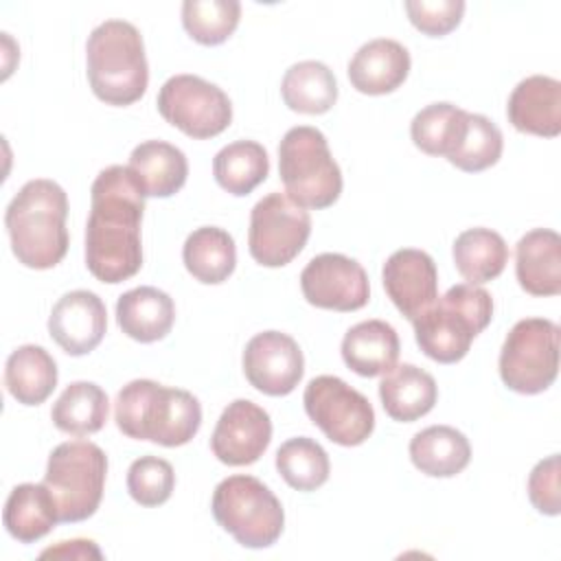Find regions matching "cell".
<instances>
[{
    "label": "cell",
    "instance_id": "1",
    "mask_svg": "<svg viewBox=\"0 0 561 561\" xmlns=\"http://www.w3.org/2000/svg\"><path fill=\"white\" fill-rule=\"evenodd\" d=\"M85 265L101 283H123L142 265L140 221L145 191L129 167L103 169L90 188Z\"/></svg>",
    "mask_w": 561,
    "mask_h": 561
},
{
    "label": "cell",
    "instance_id": "2",
    "mask_svg": "<svg viewBox=\"0 0 561 561\" xmlns=\"http://www.w3.org/2000/svg\"><path fill=\"white\" fill-rule=\"evenodd\" d=\"M68 197L53 180H31L9 202L4 226L15 259L31 270H50L68 252Z\"/></svg>",
    "mask_w": 561,
    "mask_h": 561
},
{
    "label": "cell",
    "instance_id": "3",
    "mask_svg": "<svg viewBox=\"0 0 561 561\" xmlns=\"http://www.w3.org/2000/svg\"><path fill=\"white\" fill-rule=\"evenodd\" d=\"M114 421L129 438L180 447L197 434L202 405L188 390L167 388L151 379H134L116 394Z\"/></svg>",
    "mask_w": 561,
    "mask_h": 561
},
{
    "label": "cell",
    "instance_id": "4",
    "mask_svg": "<svg viewBox=\"0 0 561 561\" xmlns=\"http://www.w3.org/2000/svg\"><path fill=\"white\" fill-rule=\"evenodd\" d=\"M88 81L107 105L136 103L149 83V66L140 31L125 20H105L85 44Z\"/></svg>",
    "mask_w": 561,
    "mask_h": 561
},
{
    "label": "cell",
    "instance_id": "5",
    "mask_svg": "<svg viewBox=\"0 0 561 561\" xmlns=\"http://www.w3.org/2000/svg\"><path fill=\"white\" fill-rule=\"evenodd\" d=\"M493 318L491 294L473 283H460L438 296L419 318L412 320L421 351L440 364H456L478 333Z\"/></svg>",
    "mask_w": 561,
    "mask_h": 561
},
{
    "label": "cell",
    "instance_id": "6",
    "mask_svg": "<svg viewBox=\"0 0 561 561\" xmlns=\"http://www.w3.org/2000/svg\"><path fill=\"white\" fill-rule=\"evenodd\" d=\"M278 173L285 193L305 208H327L342 193V171L324 134L309 125L291 127L278 145Z\"/></svg>",
    "mask_w": 561,
    "mask_h": 561
},
{
    "label": "cell",
    "instance_id": "7",
    "mask_svg": "<svg viewBox=\"0 0 561 561\" xmlns=\"http://www.w3.org/2000/svg\"><path fill=\"white\" fill-rule=\"evenodd\" d=\"M210 508L217 524L245 548H267L283 533V504L254 476L221 480L215 486Z\"/></svg>",
    "mask_w": 561,
    "mask_h": 561
},
{
    "label": "cell",
    "instance_id": "8",
    "mask_svg": "<svg viewBox=\"0 0 561 561\" xmlns=\"http://www.w3.org/2000/svg\"><path fill=\"white\" fill-rule=\"evenodd\" d=\"M105 473L107 456L90 440H68L50 451L44 484L57 502L59 522H83L96 513Z\"/></svg>",
    "mask_w": 561,
    "mask_h": 561
},
{
    "label": "cell",
    "instance_id": "9",
    "mask_svg": "<svg viewBox=\"0 0 561 561\" xmlns=\"http://www.w3.org/2000/svg\"><path fill=\"white\" fill-rule=\"evenodd\" d=\"M561 331L552 320L524 318L506 335L500 351V377L519 394L548 390L559 373Z\"/></svg>",
    "mask_w": 561,
    "mask_h": 561
},
{
    "label": "cell",
    "instance_id": "10",
    "mask_svg": "<svg viewBox=\"0 0 561 561\" xmlns=\"http://www.w3.org/2000/svg\"><path fill=\"white\" fill-rule=\"evenodd\" d=\"M311 234V217L287 193H270L250 213L248 250L265 267L291 263Z\"/></svg>",
    "mask_w": 561,
    "mask_h": 561
},
{
    "label": "cell",
    "instance_id": "11",
    "mask_svg": "<svg viewBox=\"0 0 561 561\" xmlns=\"http://www.w3.org/2000/svg\"><path fill=\"white\" fill-rule=\"evenodd\" d=\"M302 403L307 416L337 445H362L375 430L370 401L335 375L313 377L305 388Z\"/></svg>",
    "mask_w": 561,
    "mask_h": 561
},
{
    "label": "cell",
    "instance_id": "12",
    "mask_svg": "<svg viewBox=\"0 0 561 561\" xmlns=\"http://www.w3.org/2000/svg\"><path fill=\"white\" fill-rule=\"evenodd\" d=\"M158 112L191 138H213L232 121V103L215 83L197 75H175L158 92Z\"/></svg>",
    "mask_w": 561,
    "mask_h": 561
},
{
    "label": "cell",
    "instance_id": "13",
    "mask_svg": "<svg viewBox=\"0 0 561 561\" xmlns=\"http://www.w3.org/2000/svg\"><path fill=\"white\" fill-rule=\"evenodd\" d=\"M300 289L309 305L333 311H357L370 298L364 267L337 252L313 256L300 274Z\"/></svg>",
    "mask_w": 561,
    "mask_h": 561
},
{
    "label": "cell",
    "instance_id": "14",
    "mask_svg": "<svg viewBox=\"0 0 561 561\" xmlns=\"http://www.w3.org/2000/svg\"><path fill=\"white\" fill-rule=\"evenodd\" d=\"M245 379L263 394L285 397L302 379L305 357L298 342L280 331L256 333L243 351Z\"/></svg>",
    "mask_w": 561,
    "mask_h": 561
},
{
    "label": "cell",
    "instance_id": "15",
    "mask_svg": "<svg viewBox=\"0 0 561 561\" xmlns=\"http://www.w3.org/2000/svg\"><path fill=\"white\" fill-rule=\"evenodd\" d=\"M272 440L270 414L250 399H237L221 412L210 436L219 462L243 467L256 462Z\"/></svg>",
    "mask_w": 561,
    "mask_h": 561
},
{
    "label": "cell",
    "instance_id": "16",
    "mask_svg": "<svg viewBox=\"0 0 561 561\" xmlns=\"http://www.w3.org/2000/svg\"><path fill=\"white\" fill-rule=\"evenodd\" d=\"M383 287L394 307L412 322L438 298L434 259L416 248H401L383 263Z\"/></svg>",
    "mask_w": 561,
    "mask_h": 561
},
{
    "label": "cell",
    "instance_id": "17",
    "mask_svg": "<svg viewBox=\"0 0 561 561\" xmlns=\"http://www.w3.org/2000/svg\"><path fill=\"white\" fill-rule=\"evenodd\" d=\"M107 329V311L103 300L88 289L64 294L50 316L48 333L68 355H88L94 351Z\"/></svg>",
    "mask_w": 561,
    "mask_h": 561
},
{
    "label": "cell",
    "instance_id": "18",
    "mask_svg": "<svg viewBox=\"0 0 561 561\" xmlns=\"http://www.w3.org/2000/svg\"><path fill=\"white\" fill-rule=\"evenodd\" d=\"M508 123L522 131L543 138L561 134V83L546 75L522 79L506 105Z\"/></svg>",
    "mask_w": 561,
    "mask_h": 561
},
{
    "label": "cell",
    "instance_id": "19",
    "mask_svg": "<svg viewBox=\"0 0 561 561\" xmlns=\"http://www.w3.org/2000/svg\"><path fill=\"white\" fill-rule=\"evenodd\" d=\"M410 72V53L403 44L388 37H377L359 46L348 61L351 85L362 94L394 92Z\"/></svg>",
    "mask_w": 561,
    "mask_h": 561
},
{
    "label": "cell",
    "instance_id": "20",
    "mask_svg": "<svg viewBox=\"0 0 561 561\" xmlns=\"http://www.w3.org/2000/svg\"><path fill=\"white\" fill-rule=\"evenodd\" d=\"M515 274L524 291L557 296L561 291V237L548 228L526 232L515 248Z\"/></svg>",
    "mask_w": 561,
    "mask_h": 561
},
{
    "label": "cell",
    "instance_id": "21",
    "mask_svg": "<svg viewBox=\"0 0 561 561\" xmlns=\"http://www.w3.org/2000/svg\"><path fill=\"white\" fill-rule=\"evenodd\" d=\"M399 348V335L392 324L383 320H364L346 331L342 340V359L353 373L377 377L397 366Z\"/></svg>",
    "mask_w": 561,
    "mask_h": 561
},
{
    "label": "cell",
    "instance_id": "22",
    "mask_svg": "<svg viewBox=\"0 0 561 561\" xmlns=\"http://www.w3.org/2000/svg\"><path fill=\"white\" fill-rule=\"evenodd\" d=\"M116 320L123 333L136 342L149 344L167 337L175 320L173 298L158 287H136L116 302Z\"/></svg>",
    "mask_w": 561,
    "mask_h": 561
},
{
    "label": "cell",
    "instance_id": "23",
    "mask_svg": "<svg viewBox=\"0 0 561 561\" xmlns=\"http://www.w3.org/2000/svg\"><path fill=\"white\" fill-rule=\"evenodd\" d=\"M379 399L390 419L412 423L434 408L438 386L427 370L414 364H401L383 375Z\"/></svg>",
    "mask_w": 561,
    "mask_h": 561
},
{
    "label": "cell",
    "instance_id": "24",
    "mask_svg": "<svg viewBox=\"0 0 561 561\" xmlns=\"http://www.w3.org/2000/svg\"><path fill=\"white\" fill-rule=\"evenodd\" d=\"M127 167L138 178L145 197H171L188 175L184 151L164 140H145L134 147Z\"/></svg>",
    "mask_w": 561,
    "mask_h": 561
},
{
    "label": "cell",
    "instance_id": "25",
    "mask_svg": "<svg viewBox=\"0 0 561 561\" xmlns=\"http://www.w3.org/2000/svg\"><path fill=\"white\" fill-rule=\"evenodd\" d=\"M2 522L7 533L22 543H33L46 537L59 522L57 502L50 489L44 482L18 484L7 497Z\"/></svg>",
    "mask_w": 561,
    "mask_h": 561
},
{
    "label": "cell",
    "instance_id": "26",
    "mask_svg": "<svg viewBox=\"0 0 561 561\" xmlns=\"http://www.w3.org/2000/svg\"><path fill=\"white\" fill-rule=\"evenodd\" d=\"M414 467L432 478H451L471 460V445L462 432L449 425H430L410 440Z\"/></svg>",
    "mask_w": 561,
    "mask_h": 561
},
{
    "label": "cell",
    "instance_id": "27",
    "mask_svg": "<svg viewBox=\"0 0 561 561\" xmlns=\"http://www.w3.org/2000/svg\"><path fill=\"white\" fill-rule=\"evenodd\" d=\"M4 383L18 403L39 405L57 386V364L44 346H18L7 359Z\"/></svg>",
    "mask_w": 561,
    "mask_h": 561
},
{
    "label": "cell",
    "instance_id": "28",
    "mask_svg": "<svg viewBox=\"0 0 561 561\" xmlns=\"http://www.w3.org/2000/svg\"><path fill=\"white\" fill-rule=\"evenodd\" d=\"M182 261L195 280L204 285H219L234 272V239L224 228L202 226L186 237Z\"/></svg>",
    "mask_w": 561,
    "mask_h": 561
},
{
    "label": "cell",
    "instance_id": "29",
    "mask_svg": "<svg viewBox=\"0 0 561 561\" xmlns=\"http://www.w3.org/2000/svg\"><path fill=\"white\" fill-rule=\"evenodd\" d=\"M280 94L289 110L300 114H324L337 101V81L322 61H298L285 70Z\"/></svg>",
    "mask_w": 561,
    "mask_h": 561
},
{
    "label": "cell",
    "instance_id": "30",
    "mask_svg": "<svg viewBox=\"0 0 561 561\" xmlns=\"http://www.w3.org/2000/svg\"><path fill=\"white\" fill-rule=\"evenodd\" d=\"M451 254L460 276L473 285L497 278L508 263V245L502 234L491 228H469L460 232Z\"/></svg>",
    "mask_w": 561,
    "mask_h": 561
},
{
    "label": "cell",
    "instance_id": "31",
    "mask_svg": "<svg viewBox=\"0 0 561 561\" xmlns=\"http://www.w3.org/2000/svg\"><path fill=\"white\" fill-rule=\"evenodd\" d=\"M110 401L101 386L92 381L70 383L50 410L57 430L72 436H88L99 432L107 421Z\"/></svg>",
    "mask_w": 561,
    "mask_h": 561
},
{
    "label": "cell",
    "instance_id": "32",
    "mask_svg": "<svg viewBox=\"0 0 561 561\" xmlns=\"http://www.w3.org/2000/svg\"><path fill=\"white\" fill-rule=\"evenodd\" d=\"M217 184L230 195L252 193L270 173V158L263 145L254 140H237L217 151L213 160Z\"/></svg>",
    "mask_w": 561,
    "mask_h": 561
},
{
    "label": "cell",
    "instance_id": "33",
    "mask_svg": "<svg viewBox=\"0 0 561 561\" xmlns=\"http://www.w3.org/2000/svg\"><path fill=\"white\" fill-rule=\"evenodd\" d=\"M276 469L291 489L316 491L329 480L331 462L320 443L309 436H296L278 447Z\"/></svg>",
    "mask_w": 561,
    "mask_h": 561
},
{
    "label": "cell",
    "instance_id": "34",
    "mask_svg": "<svg viewBox=\"0 0 561 561\" xmlns=\"http://www.w3.org/2000/svg\"><path fill=\"white\" fill-rule=\"evenodd\" d=\"M467 112L454 103H432L416 112L410 125L414 145L427 156H449L460 140Z\"/></svg>",
    "mask_w": 561,
    "mask_h": 561
},
{
    "label": "cell",
    "instance_id": "35",
    "mask_svg": "<svg viewBox=\"0 0 561 561\" xmlns=\"http://www.w3.org/2000/svg\"><path fill=\"white\" fill-rule=\"evenodd\" d=\"M502 147L504 138L500 127L482 114L467 112V123L460 134V140L456 142L447 160L460 171L478 173L493 167L500 160Z\"/></svg>",
    "mask_w": 561,
    "mask_h": 561
},
{
    "label": "cell",
    "instance_id": "36",
    "mask_svg": "<svg viewBox=\"0 0 561 561\" xmlns=\"http://www.w3.org/2000/svg\"><path fill=\"white\" fill-rule=\"evenodd\" d=\"M241 18L237 0H186L182 4V24L186 33L204 46L226 42Z\"/></svg>",
    "mask_w": 561,
    "mask_h": 561
},
{
    "label": "cell",
    "instance_id": "37",
    "mask_svg": "<svg viewBox=\"0 0 561 561\" xmlns=\"http://www.w3.org/2000/svg\"><path fill=\"white\" fill-rule=\"evenodd\" d=\"M175 486L171 462L158 456H142L129 465L127 491L140 506L164 504Z\"/></svg>",
    "mask_w": 561,
    "mask_h": 561
},
{
    "label": "cell",
    "instance_id": "38",
    "mask_svg": "<svg viewBox=\"0 0 561 561\" xmlns=\"http://www.w3.org/2000/svg\"><path fill=\"white\" fill-rule=\"evenodd\" d=\"M410 22L430 37H443L454 31L465 13L462 0H408Z\"/></svg>",
    "mask_w": 561,
    "mask_h": 561
},
{
    "label": "cell",
    "instance_id": "39",
    "mask_svg": "<svg viewBox=\"0 0 561 561\" xmlns=\"http://www.w3.org/2000/svg\"><path fill=\"white\" fill-rule=\"evenodd\" d=\"M528 497L543 515H559V454L539 460L528 476Z\"/></svg>",
    "mask_w": 561,
    "mask_h": 561
},
{
    "label": "cell",
    "instance_id": "40",
    "mask_svg": "<svg viewBox=\"0 0 561 561\" xmlns=\"http://www.w3.org/2000/svg\"><path fill=\"white\" fill-rule=\"evenodd\" d=\"M42 559L55 557V559H101V550L90 539H72V541H59L57 546H50L42 550Z\"/></svg>",
    "mask_w": 561,
    "mask_h": 561
}]
</instances>
